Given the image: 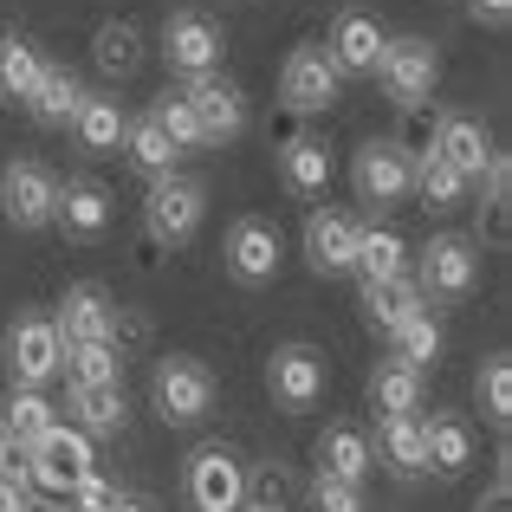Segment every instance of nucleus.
Here are the masks:
<instances>
[{
	"mask_svg": "<svg viewBox=\"0 0 512 512\" xmlns=\"http://www.w3.org/2000/svg\"><path fill=\"white\" fill-rule=\"evenodd\" d=\"M150 402L169 428H188L214 409V370L201 357H163L150 376Z\"/></svg>",
	"mask_w": 512,
	"mask_h": 512,
	"instance_id": "nucleus-1",
	"label": "nucleus"
},
{
	"mask_svg": "<svg viewBox=\"0 0 512 512\" xmlns=\"http://www.w3.org/2000/svg\"><path fill=\"white\" fill-rule=\"evenodd\" d=\"M201 214H208L201 182H188V175H156V182H150L143 221H150V240H156V247H182V240H195Z\"/></svg>",
	"mask_w": 512,
	"mask_h": 512,
	"instance_id": "nucleus-2",
	"label": "nucleus"
},
{
	"mask_svg": "<svg viewBox=\"0 0 512 512\" xmlns=\"http://www.w3.org/2000/svg\"><path fill=\"white\" fill-rule=\"evenodd\" d=\"M338 65H331L325 46H292L286 65H279V98H286L292 117H318L338 104Z\"/></svg>",
	"mask_w": 512,
	"mask_h": 512,
	"instance_id": "nucleus-3",
	"label": "nucleus"
},
{
	"mask_svg": "<svg viewBox=\"0 0 512 512\" xmlns=\"http://www.w3.org/2000/svg\"><path fill=\"white\" fill-rule=\"evenodd\" d=\"M182 487H188V506L195 512H240L247 506V467L227 448H201V454H188Z\"/></svg>",
	"mask_w": 512,
	"mask_h": 512,
	"instance_id": "nucleus-4",
	"label": "nucleus"
},
{
	"mask_svg": "<svg viewBox=\"0 0 512 512\" xmlns=\"http://www.w3.org/2000/svg\"><path fill=\"white\" fill-rule=\"evenodd\" d=\"M325 383H331V370H325V350H312V344H279L273 357H266V389H273V402L279 409H312L318 396H325Z\"/></svg>",
	"mask_w": 512,
	"mask_h": 512,
	"instance_id": "nucleus-5",
	"label": "nucleus"
},
{
	"mask_svg": "<svg viewBox=\"0 0 512 512\" xmlns=\"http://www.w3.org/2000/svg\"><path fill=\"white\" fill-rule=\"evenodd\" d=\"M7 370L20 389H46L65 370V338L52 331V318H13L7 331Z\"/></svg>",
	"mask_w": 512,
	"mask_h": 512,
	"instance_id": "nucleus-6",
	"label": "nucleus"
},
{
	"mask_svg": "<svg viewBox=\"0 0 512 512\" xmlns=\"http://www.w3.org/2000/svg\"><path fill=\"white\" fill-rule=\"evenodd\" d=\"M480 279V253L474 240L461 234H435L422 247V266H415V286H422V299H467Z\"/></svg>",
	"mask_w": 512,
	"mask_h": 512,
	"instance_id": "nucleus-7",
	"label": "nucleus"
},
{
	"mask_svg": "<svg viewBox=\"0 0 512 512\" xmlns=\"http://www.w3.org/2000/svg\"><path fill=\"white\" fill-rule=\"evenodd\" d=\"M376 78L389 85V98H396V104H428V98H435V78H441L435 39H415V33L409 39H389Z\"/></svg>",
	"mask_w": 512,
	"mask_h": 512,
	"instance_id": "nucleus-8",
	"label": "nucleus"
},
{
	"mask_svg": "<svg viewBox=\"0 0 512 512\" xmlns=\"http://www.w3.org/2000/svg\"><path fill=\"white\" fill-rule=\"evenodd\" d=\"M26 467H33V487H46V493H78L91 474H98V467H91V435H78V428L59 422L33 454H26Z\"/></svg>",
	"mask_w": 512,
	"mask_h": 512,
	"instance_id": "nucleus-9",
	"label": "nucleus"
},
{
	"mask_svg": "<svg viewBox=\"0 0 512 512\" xmlns=\"http://www.w3.org/2000/svg\"><path fill=\"white\" fill-rule=\"evenodd\" d=\"M221 52H227V39H221V26L208 20V13H169L163 20V59H169V72H182V78H201V72H221Z\"/></svg>",
	"mask_w": 512,
	"mask_h": 512,
	"instance_id": "nucleus-10",
	"label": "nucleus"
},
{
	"mask_svg": "<svg viewBox=\"0 0 512 512\" xmlns=\"http://www.w3.org/2000/svg\"><path fill=\"white\" fill-rule=\"evenodd\" d=\"M182 104L195 111V130H201V150L208 143H234L240 130H247V104H240V91L227 85L221 72H201L182 85Z\"/></svg>",
	"mask_w": 512,
	"mask_h": 512,
	"instance_id": "nucleus-11",
	"label": "nucleus"
},
{
	"mask_svg": "<svg viewBox=\"0 0 512 512\" xmlns=\"http://www.w3.org/2000/svg\"><path fill=\"white\" fill-rule=\"evenodd\" d=\"M52 201H59V182H52L46 163H7L0 169V214L13 227H52Z\"/></svg>",
	"mask_w": 512,
	"mask_h": 512,
	"instance_id": "nucleus-12",
	"label": "nucleus"
},
{
	"mask_svg": "<svg viewBox=\"0 0 512 512\" xmlns=\"http://www.w3.org/2000/svg\"><path fill=\"white\" fill-rule=\"evenodd\" d=\"M227 273H234L240 286L279 279V227L260 221V214H247V221L227 227Z\"/></svg>",
	"mask_w": 512,
	"mask_h": 512,
	"instance_id": "nucleus-13",
	"label": "nucleus"
},
{
	"mask_svg": "<svg viewBox=\"0 0 512 512\" xmlns=\"http://www.w3.org/2000/svg\"><path fill=\"white\" fill-rule=\"evenodd\" d=\"M383 26H376V13H363V7H344L338 13V26H331V39H325V52H331V65L350 78H370L376 65H383Z\"/></svg>",
	"mask_w": 512,
	"mask_h": 512,
	"instance_id": "nucleus-14",
	"label": "nucleus"
},
{
	"mask_svg": "<svg viewBox=\"0 0 512 512\" xmlns=\"http://www.w3.org/2000/svg\"><path fill=\"white\" fill-rule=\"evenodd\" d=\"M111 312H117L111 292H104L98 279H78V286H65L52 331H59L65 344H111Z\"/></svg>",
	"mask_w": 512,
	"mask_h": 512,
	"instance_id": "nucleus-15",
	"label": "nucleus"
},
{
	"mask_svg": "<svg viewBox=\"0 0 512 512\" xmlns=\"http://www.w3.org/2000/svg\"><path fill=\"white\" fill-rule=\"evenodd\" d=\"M428 156H441L461 182H480V175L493 169V137H487L480 117L454 111V117H441V124H435V150H428Z\"/></svg>",
	"mask_w": 512,
	"mask_h": 512,
	"instance_id": "nucleus-16",
	"label": "nucleus"
},
{
	"mask_svg": "<svg viewBox=\"0 0 512 512\" xmlns=\"http://www.w3.org/2000/svg\"><path fill=\"white\" fill-rule=\"evenodd\" d=\"M350 175H357V195L370 201V208H389V201L409 195V156H402L389 137H370V143H363Z\"/></svg>",
	"mask_w": 512,
	"mask_h": 512,
	"instance_id": "nucleus-17",
	"label": "nucleus"
},
{
	"mask_svg": "<svg viewBox=\"0 0 512 512\" xmlns=\"http://www.w3.org/2000/svg\"><path fill=\"white\" fill-rule=\"evenodd\" d=\"M52 221L72 240H98L104 227H111V188L91 182V175H72V182L59 188V201H52Z\"/></svg>",
	"mask_w": 512,
	"mask_h": 512,
	"instance_id": "nucleus-18",
	"label": "nucleus"
},
{
	"mask_svg": "<svg viewBox=\"0 0 512 512\" xmlns=\"http://www.w3.org/2000/svg\"><path fill=\"white\" fill-rule=\"evenodd\" d=\"M350 260H357V221L338 208H318L305 221V266L312 273H350Z\"/></svg>",
	"mask_w": 512,
	"mask_h": 512,
	"instance_id": "nucleus-19",
	"label": "nucleus"
},
{
	"mask_svg": "<svg viewBox=\"0 0 512 512\" xmlns=\"http://www.w3.org/2000/svg\"><path fill=\"white\" fill-rule=\"evenodd\" d=\"M363 325L370 331H383V338H396L402 325H409L415 312H428V299H422V286H415L409 273L402 279H383V286H363Z\"/></svg>",
	"mask_w": 512,
	"mask_h": 512,
	"instance_id": "nucleus-20",
	"label": "nucleus"
},
{
	"mask_svg": "<svg viewBox=\"0 0 512 512\" xmlns=\"http://www.w3.org/2000/svg\"><path fill=\"white\" fill-rule=\"evenodd\" d=\"M467 461H474V435H467L461 415H428L422 422V467L441 480L467 474Z\"/></svg>",
	"mask_w": 512,
	"mask_h": 512,
	"instance_id": "nucleus-21",
	"label": "nucleus"
},
{
	"mask_svg": "<svg viewBox=\"0 0 512 512\" xmlns=\"http://www.w3.org/2000/svg\"><path fill=\"white\" fill-rule=\"evenodd\" d=\"M350 273H363V286H383V279L409 273V247H402L396 227H357V260Z\"/></svg>",
	"mask_w": 512,
	"mask_h": 512,
	"instance_id": "nucleus-22",
	"label": "nucleus"
},
{
	"mask_svg": "<svg viewBox=\"0 0 512 512\" xmlns=\"http://www.w3.org/2000/svg\"><path fill=\"white\" fill-rule=\"evenodd\" d=\"M72 415H78V435H124L130 422V402H124V383H72Z\"/></svg>",
	"mask_w": 512,
	"mask_h": 512,
	"instance_id": "nucleus-23",
	"label": "nucleus"
},
{
	"mask_svg": "<svg viewBox=\"0 0 512 512\" xmlns=\"http://www.w3.org/2000/svg\"><path fill=\"white\" fill-rule=\"evenodd\" d=\"M370 441L357 435V428H325V435H318V474H331V480H350V487H363V480H370Z\"/></svg>",
	"mask_w": 512,
	"mask_h": 512,
	"instance_id": "nucleus-24",
	"label": "nucleus"
},
{
	"mask_svg": "<svg viewBox=\"0 0 512 512\" xmlns=\"http://www.w3.org/2000/svg\"><path fill=\"white\" fill-rule=\"evenodd\" d=\"M0 428H7V435L20 441L26 454H33L39 441H46L52 428H59V409H52L46 389H13V396H7V415H0Z\"/></svg>",
	"mask_w": 512,
	"mask_h": 512,
	"instance_id": "nucleus-25",
	"label": "nucleus"
},
{
	"mask_svg": "<svg viewBox=\"0 0 512 512\" xmlns=\"http://www.w3.org/2000/svg\"><path fill=\"white\" fill-rule=\"evenodd\" d=\"M91 65H98L104 78H130L143 65V33L137 20H104L98 33H91Z\"/></svg>",
	"mask_w": 512,
	"mask_h": 512,
	"instance_id": "nucleus-26",
	"label": "nucleus"
},
{
	"mask_svg": "<svg viewBox=\"0 0 512 512\" xmlns=\"http://www.w3.org/2000/svg\"><path fill=\"white\" fill-rule=\"evenodd\" d=\"M279 175H286L292 195H325V182H331V150H325L318 137L279 143Z\"/></svg>",
	"mask_w": 512,
	"mask_h": 512,
	"instance_id": "nucleus-27",
	"label": "nucleus"
},
{
	"mask_svg": "<svg viewBox=\"0 0 512 512\" xmlns=\"http://www.w3.org/2000/svg\"><path fill=\"white\" fill-rule=\"evenodd\" d=\"M78 104H85V91H78V78L65 72V65H39V85H33V98H26V111L39 117V124H72L78 117Z\"/></svg>",
	"mask_w": 512,
	"mask_h": 512,
	"instance_id": "nucleus-28",
	"label": "nucleus"
},
{
	"mask_svg": "<svg viewBox=\"0 0 512 512\" xmlns=\"http://www.w3.org/2000/svg\"><path fill=\"white\" fill-rule=\"evenodd\" d=\"M124 124H130V117L117 111V98H85V104H78V117H72L78 143H85L91 156H111V150H124Z\"/></svg>",
	"mask_w": 512,
	"mask_h": 512,
	"instance_id": "nucleus-29",
	"label": "nucleus"
},
{
	"mask_svg": "<svg viewBox=\"0 0 512 512\" xmlns=\"http://www.w3.org/2000/svg\"><path fill=\"white\" fill-rule=\"evenodd\" d=\"M415 402H422V370H409V363H396V357L370 370V409L415 415Z\"/></svg>",
	"mask_w": 512,
	"mask_h": 512,
	"instance_id": "nucleus-30",
	"label": "nucleus"
},
{
	"mask_svg": "<svg viewBox=\"0 0 512 512\" xmlns=\"http://www.w3.org/2000/svg\"><path fill=\"white\" fill-rule=\"evenodd\" d=\"M409 188L422 195V208H435V214L461 208V195H467V182L441 163V156H409Z\"/></svg>",
	"mask_w": 512,
	"mask_h": 512,
	"instance_id": "nucleus-31",
	"label": "nucleus"
},
{
	"mask_svg": "<svg viewBox=\"0 0 512 512\" xmlns=\"http://www.w3.org/2000/svg\"><path fill=\"white\" fill-rule=\"evenodd\" d=\"M124 150H130V163L150 175V182H156V175H175V156H182V150L163 137V124H156V117H137V124H124Z\"/></svg>",
	"mask_w": 512,
	"mask_h": 512,
	"instance_id": "nucleus-32",
	"label": "nucleus"
},
{
	"mask_svg": "<svg viewBox=\"0 0 512 512\" xmlns=\"http://www.w3.org/2000/svg\"><path fill=\"white\" fill-rule=\"evenodd\" d=\"M506 240H512V169H506V156H493L487 208H480V247H506Z\"/></svg>",
	"mask_w": 512,
	"mask_h": 512,
	"instance_id": "nucleus-33",
	"label": "nucleus"
},
{
	"mask_svg": "<svg viewBox=\"0 0 512 512\" xmlns=\"http://www.w3.org/2000/svg\"><path fill=\"white\" fill-rule=\"evenodd\" d=\"M39 65H46V59H39V46H33V39H20V33H7V39H0V98H33V85H39Z\"/></svg>",
	"mask_w": 512,
	"mask_h": 512,
	"instance_id": "nucleus-34",
	"label": "nucleus"
},
{
	"mask_svg": "<svg viewBox=\"0 0 512 512\" xmlns=\"http://www.w3.org/2000/svg\"><path fill=\"white\" fill-rule=\"evenodd\" d=\"M65 370H72V383H85V389L124 383V357H117L111 344H65Z\"/></svg>",
	"mask_w": 512,
	"mask_h": 512,
	"instance_id": "nucleus-35",
	"label": "nucleus"
},
{
	"mask_svg": "<svg viewBox=\"0 0 512 512\" xmlns=\"http://www.w3.org/2000/svg\"><path fill=\"white\" fill-rule=\"evenodd\" d=\"M383 461L396 474H422V422L415 415H383Z\"/></svg>",
	"mask_w": 512,
	"mask_h": 512,
	"instance_id": "nucleus-36",
	"label": "nucleus"
},
{
	"mask_svg": "<svg viewBox=\"0 0 512 512\" xmlns=\"http://www.w3.org/2000/svg\"><path fill=\"white\" fill-rule=\"evenodd\" d=\"M389 344H396V363H409V370H435V357H441V325H435L428 312H415Z\"/></svg>",
	"mask_w": 512,
	"mask_h": 512,
	"instance_id": "nucleus-37",
	"label": "nucleus"
},
{
	"mask_svg": "<svg viewBox=\"0 0 512 512\" xmlns=\"http://www.w3.org/2000/svg\"><path fill=\"white\" fill-rule=\"evenodd\" d=\"M435 124H441V111H435V104H402L396 137H389V143H396L402 156H428V150H435Z\"/></svg>",
	"mask_w": 512,
	"mask_h": 512,
	"instance_id": "nucleus-38",
	"label": "nucleus"
},
{
	"mask_svg": "<svg viewBox=\"0 0 512 512\" xmlns=\"http://www.w3.org/2000/svg\"><path fill=\"white\" fill-rule=\"evenodd\" d=\"M292 500H299V487H292L286 467H260V474H247V506L253 512H292Z\"/></svg>",
	"mask_w": 512,
	"mask_h": 512,
	"instance_id": "nucleus-39",
	"label": "nucleus"
},
{
	"mask_svg": "<svg viewBox=\"0 0 512 512\" xmlns=\"http://www.w3.org/2000/svg\"><path fill=\"white\" fill-rule=\"evenodd\" d=\"M480 409H487L493 422H512V363L506 357L480 363Z\"/></svg>",
	"mask_w": 512,
	"mask_h": 512,
	"instance_id": "nucleus-40",
	"label": "nucleus"
},
{
	"mask_svg": "<svg viewBox=\"0 0 512 512\" xmlns=\"http://www.w3.org/2000/svg\"><path fill=\"white\" fill-rule=\"evenodd\" d=\"M156 124H163V137L175 143V150H201V130H195V111H188V104H182V91H175V98H169V91H163V98H156Z\"/></svg>",
	"mask_w": 512,
	"mask_h": 512,
	"instance_id": "nucleus-41",
	"label": "nucleus"
},
{
	"mask_svg": "<svg viewBox=\"0 0 512 512\" xmlns=\"http://www.w3.org/2000/svg\"><path fill=\"white\" fill-rule=\"evenodd\" d=\"M305 500H312V512H363V487H350V480H331V474H318Z\"/></svg>",
	"mask_w": 512,
	"mask_h": 512,
	"instance_id": "nucleus-42",
	"label": "nucleus"
},
{
	"mask_svg": "<svg viewBox=\"0 0 512 512\" xmlns=\"http://www.w3.org/2000/svg\"><path fill=\"white\" fill-rule=\"evenodd\" d=\"M0 480H13V487H33V467H26V448H20V441H13L7 435V428H0Z\"/></svg>",
	"mask_w": 512,
	"mask_h": 512,
	"instance_id": "nucleus-43",
	"label": "nucleus"
},
{
	"mask_svg": "<svg viewBox=\"0 0 512 512\" xmlns=\"http://www.w3.org/2000/svg\"><path fill=\"white\" fill-rule=\"evenodd\" d=\"M111 506H117V487H111L104 474H91L85 487L72 493V512H111Z\"/></svg>",
	"mask_w": 512,
	"mask_h": 512,
	"instance_id": "nucleus-44",
	"label": "nucleus"
},
{
	"mask_svg": "<svg viewBox=\"0 0 512 512\" xmlns=\"http://www.w3.org/2000/svg\"><path fill=\"white\" fill-rule=\"evenodd\" d=\"M474 512H512V474L500 467V474H493V487H487V500H480Z\"/></svg>",
	"mask_w": 512,
	"mask_h": 512,
	"instance_id": "nucleus-45",
	"label": "nucleus"
},
{
	"mask_svg": "<svg viewBox=\"0 0 512 512\" xmlns=\"http://www.w3.org/2000/svg\"><path fill=\"white\" fill-rule=\"evenodd\" d=\"M467 13H474V20H487V26H506L512 20V0H467Z\"/></svg>",
	"mask_w": 512,
	"mask_h": 512,
	"instance_id": "nucleus-46",
	"label": "nucleus"
},
{
	"mask_svg": "<svg viewBox=\"0 0 512 512\" xmlns=\"http://www.w3.org/2000/svg\"><path fill=\"white\" fill-rule=\"evenodd\" d=\"M0 512H26V493L13 480H0Z\"/></svg>",
	"mask_w": 512,
	"mask_h": 512,
	"instance_id": "nucleus-47",
	"label": "nucleus"
},
{
	"mask_svg": "<svg viewBox=\"0 0 512 512\" xmlns=\"http://www.w3.org/2000/svg\"><path fill=\"white\" fill-rule=\"evenodd\" d=\"M111 512H156V506H150V500H137V493H117V506H111Z\"/></svg>",
	"mask_w": 512,
	"mask_h": 512,
	"instance_id": "nucleus-48",
	"label": "nucleus"
},
{
	"mask_svg": "<svg viewBox=\"0 0 512 512\" xmlns=\"http://www.w3.org/2000/svg\"><path fill=\"white\" fill-rule=\"evenodd\" d=\"M26 512H39V506H26Z\"/></svg>",
	"mask_w": 512,
	"mask_h": 512,
	"instance_id": "nucleus-49",
	"label": "nucleus"
},
{
	"mask_svg": "<svg viewBox=\"0 0 512 512\" xmlns=\"http://www.w3.org/2000/svg\"><path fill=\"white\" fill-rule=\"evenodd\" d=\"M240 512H253V506H240Z\"/></svg>",
	"mask_w": 512,
	"mask_h": 512,
	"instance_id": "nucleus-50",
	"label": "nucleus"
}]
</instances>
